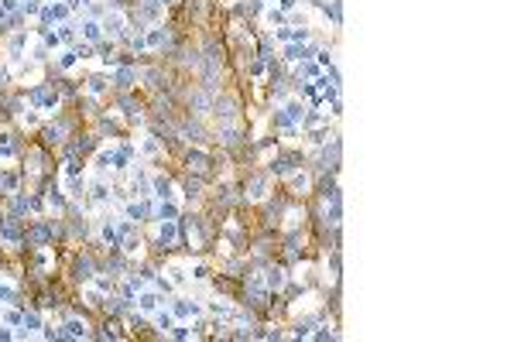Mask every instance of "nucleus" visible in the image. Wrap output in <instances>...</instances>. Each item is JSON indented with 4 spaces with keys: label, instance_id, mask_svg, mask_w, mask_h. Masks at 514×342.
<instances>
[{
    "label": "nucleus",
    "instance_id": "1",
    "mask_svg": "<svg viewBox=\"0 0 514 342\" xmlns=\"http://www.w3.org/2000/svg\"><path fill=\"white\" fill-rule=\"evenodd\" d=\"M69 281L72 284H82V281H89V277H96L99 274V257H96V250H79V253H72V264H69Z\"/></svg>",
    "mask_w": 514,
    "mask_h": 342
},
{
    "label": "nucleus",
    "instance_id": "2",
    "mask_svg": "<svg viewBox=\"0 0 514 342\" xmlns=\"http://www.w3.org/2000/svg\"><path fill=\"white\" fill-rule=\"evenodd\" d=\"M72 133H76V120H72L69 113H58L55 123H45V127H41V144L52 151V147H62Z\"/></svg>",
    "mask_w": 514,
    "mask_h": 342
},
{
    "label": "nucleus",
    "instance_id": "3",
    "mask_svg": "<svg viewBox=\"0 0 514 342\" xmlns=\"http://www.w3.org/2000/svg\"><path fill=\"white\" fill-rule=\"evenodd\" d=\"M302 164H305L302 151H278V154H274V157H271V161L264 164V168H267V175H271V178H274V175H278V178H285V175H295V171L302 168Z\"/></svg>",
    "mask_w": 514,
    "mask_h": 342
},
{
    "label": "nucleus",
    "instance_id": "4",
    "mask_svg": "<svg viewBox=\"0 0 514 342\" xmlns=\"http://www.w3.org/2000/svg\"><path fill=\"white\" fill-rule=\"evenodd\" d=\"M220 123H237L240 120V96L233 93H216L213 96V110H210Z\"/></svg>",
    "mask_w": 514,
    "mask_h": 342
},
{
    "label": "nucleus",
    "instance_id": "5",
    "mask_svg": "<svg viewBox=\"0 0 514 342\" xmlns=\"http://www.w3.org/2000/svg\"><path fill=\"white\" fill-rule=\"evenodd\" d=\"M244 189H247L250 199H264L267 192H271V175H267V168H254V164H247Z\"/></svg>",
    "mask_w": 514,
    "mask_h": 342
},
{
    "label": "nucleus",
    "instance_id": "6",
    "mask_svg": "<svg viewBox=\"0 0 514 342\" xmlns=\"http://www.w3.org/2000/svg\"><path fill=\"white\" fill-rule=\"evenodd\" d=\"M182 161H185V171H192V175H202V178H213V171H216L213 157L199 151V144H195V151L189 147V151L182 154Z\"/></svg>",
    "mask_w": 514,
    "mask_h": 342
},
{
    "label": "nucleus",
    "instance_id": "7",
    "mask_svg": "<svg viewBox=\"0 0 514 342\" xmlns=\"http://www.w3.org/2000/svg\"><path fill=\"white\" fill-rule=\"evenodd\" d=\"M28 99L38 106V110H52L58 103V89L52 86V82H41V86H35V89H28Z\"/></svg>",
    "mask_w": 514,
    "mask_h": 342
},
{
    "label": "nucleus",
    "instance_id": "8",
    "mask_svg": "<svg viewBox=\"0 0 514 342\" xmlns=\"http://www.w3.org/2000/svg\"><path fill=\"white\" fill-rule=\"evenodd\" d=\"M134 82H137V69L134 65H120L114 76H110V86H114L117 93H131Z\"/></svg>",
    "mask_w": 514,
    "mask_h": 342
},
{
    "label": "nucleus",
    "instance_id": "9",
    "mask_svg": "<svg viewBox=\"0 0 514 342\" xmlns=\"http://www.w3.org/2000/svg\"><path fill=\"white\" fill-rule=\"evenodd\" d=\"M206 182H210V178H202V175H192V171L185 175V178H182V189H185V195H189V202H199V199H202V189H206Z\"/></svg>",
    "mask_w": 514,
    "mask_h": 342
},
{
    "label": "nucleus",
    "instance_id": "10",
    "mask_svg": "<svg viewBox=\"0 0 514 342\" xmlns=\"http://www.w3.org/2000/svg\"><path fill=\"white\" fill-rule=\"evenodd\" d=\"M288 284V270L285 267H267V291H281Z\"/></svg>",
    "mask_w": 514,
    "mask_h": 342
},
{
    "label": "nucleus",
    "instance_id": "11",
    "mask_svg": "<svg viewBox=\"0 0 514 342\" xmlns=\"http://www.w3.org/2000/svg\"><path fill=\"white\" fill-rule=\"evenodd\" d=\"M96 133H99V137H107V133H114V137H124V130L117 127V120H110L107 113L96 116Z\"/></svg>",
    "mask_w": 514,
    "mask_h": 342
},
{
    "label": "nucleus",
    "instance_id": "12",
    "mask_svg": "<svg viewBox=\"0 0 514 342\" xmlns=\"http://www.w3.org/2000/svg\"><path fill=\"white\" fill-rule=\"evenodd\" d=\"M107 86H110V82H107V76H99V72L86 79V89H89V93H96V96H99V93H107Z\"/></svg>",
    "mask_w": 514,
    "mask_h": 342
},
{
    "label": "nucleus",
    "instance_id": "13",
    "mask_svg": "<svg viewBox=\"0 0 514 342\" xmlns=\"http://www.w3.org/2000/svg\"><path fill=\"white\" fill-rule=\"evenodd\" d=\"M103 28H107V35H120V38H124V24H120V18H107Z\"/></svg>",
    "mask_w": 514,
    "mask_h": 342
},
{
    "label": "nucleus",
    "instance_id": "14",
    "mask_svg": "<svg viewBox=\"0 0 514 342\" xmlns=\"http://www.w3.org/2000/svg\"><path fill=\"white\" fill-rule=\"evenodd\" d=\"M154 192H158L161 199H168L171 195V178H158V182H154Z\"/></svg>",
    "mask_w": 514,
    "mask_h": 342
},
{
    "label": "nucleus",
    "instance_id": "15",
    "mask_svg": "<svg viewBox=\"0 0 514 342\" xmlns=\"http://www.w3.org/2000/svg\"><path fill=\"white\" fill-rule=\"evenodd\" d=\"M82 28H86V38L89 41H99V24H96V21H86Z\"/></svg>",
    "mask_w": 514,
    "mask_h": 342
},
{
    "label": "nucleus",
    "instance_id": "16",
    "mask_svg": "<svg viewBox=\"0 0 514 342\" xmlns=\"http://www.w3.org/2000/svg\"><path fill=\"white\" fill-rule=\"evenodd\" d=\"M72 52H76L79 58H89V55H93V45H76Z\"/></svg>",
    "mask_w": 514,
    "mask_h": 342
},
{
    "label": "nucleus",
    "instance_id": "17",
    "mask_svg": "<svg viewBox=\"0 0 514 342\" xmlns=\"http://www.w3.org/2000/svg\"><path fill=\"white\" fill-rule=\"evenodd\" d=\"M158 219H175V206H161L158 209Z\"/></svg>",
    "mask_w": 514,
    "mask_h": 342
},
{
    "label": "nucleus",
    "instance_id": "18",
    "mask_svg": "<svg viewBox=\"0 0 514 342\" xmlns=\"http://www.w3.org/2000/svg\"><path fill=\"white\" fill-rule=\"evenodd\" d=\"M35 11H38L35 0H24V4H21V14H35Z\"/></svg>",
    "mask_w": 514,
    "mask_h": 342
},
{
    "label": "nucleus",
    "instance_id": "19",
    "mask_svg": "<svg viewBox=\"0 0 514 342\" xmlns=\"http://www.w3.org/2000/svg\"><path fill=\"white\" fill-rule=\"evenodd\" d=\"M171 335H175V339H185V335H189V328H182V325H171Z\"/></svg>",
    "mask_w": 514,
    "mask_h": 342
},
{
    "label": "nucleus",
    "instance_id": "20",
    "mask_svg": "<svg viewBox=\"0 0 514 342\" xmlns=\"http://www.w3.org/2000/svg\"><path fill=\"white\" fill-rule=\"evenodd\" d=\"M154 304H158L154 294H144V298H141V308H154Z\"/></svg>",
    "mask_w": 514,
    "mask_h": 342
},
{
    "label": "nucleus",
    "instance_id": "21",
    "mask_svg": "<svg viewBox=\"0 0 514 342\" xmlns=\"http://www.w3.org/2000/svg\"><path fill=\"white\" fill-rule=\"evenodd\" d=\"M7 82H11V76H7V69H4V65H0V93H4V89H7Z\"/></svg>",
    "mask_w": 514,
    "mask_h": 342
},
{
    "label": "nucleus",
    "instance_id": "22",
    "mask_svg": "<svg viewBox=\"0 0 514 342\" xmlns=\"http://www.w3.org/2000/svg\"><path fill=\"white\" fill-rule=\"evenodd\" d=\"M18 7V0H4V11H14Z\"/></svg>",
    "mask_w": 514,
    "mask_h": 342
}]
</instances>
